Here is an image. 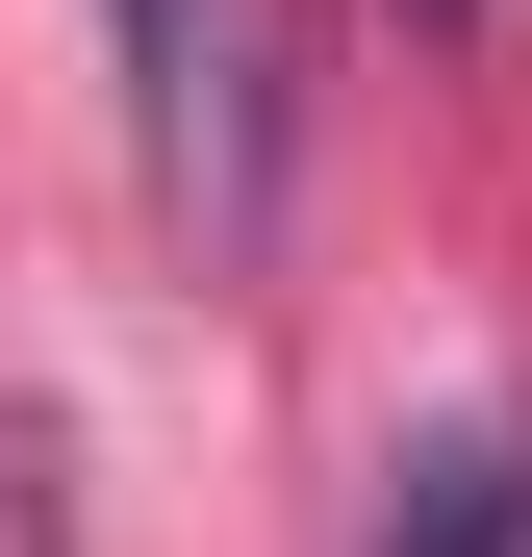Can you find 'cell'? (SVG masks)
I'll use <instances>...</instances> for the list:
<instances>
[{
  "label": "cell",
  "mask_w": 532,
  "mask_h": 557,
  "mask_svg": "<svg viewBox=\"0 0 532 557\" xmlns=\"http://www.w3.org/2000/svg\"><path fill=\"white\" fill-rule=\"evenodd\" d=\"M406 26H482V0H406Z\"/></svg>",
  "instance_id": "3957f363"
},
{
  "label": "cell",
  "mask_w": 532,
  "mask_h": 557,
  "mask_svg": "<svg viewBox=\"0 0 532 557\" xmlns=\"http://www.w3.org/2000/svg\"><path fill=\"white\" fill-rule=\"evenodd\" d=\"M355 557H532V381L507 406H431L381 456V532H355Z\"/></svg>",
  "instance_id": "7a4b0ae2"
},
{
  "label": "cell",
  "mask_w": 532,
  "mask_h": 557,
  "mask_svg": "<svg viewBox=\"0 0 532 557\" xmlns=\"http://www.w3.org/2000/svg\"><path fill=\"white\" fill-rule=\"evenodd\" d=\"M102 51H127L152 228L203 278H253V253H280V26H253V0H102Z\"/></svg>",
  "instance_id": "6da1fadb"
}]
</instances>
